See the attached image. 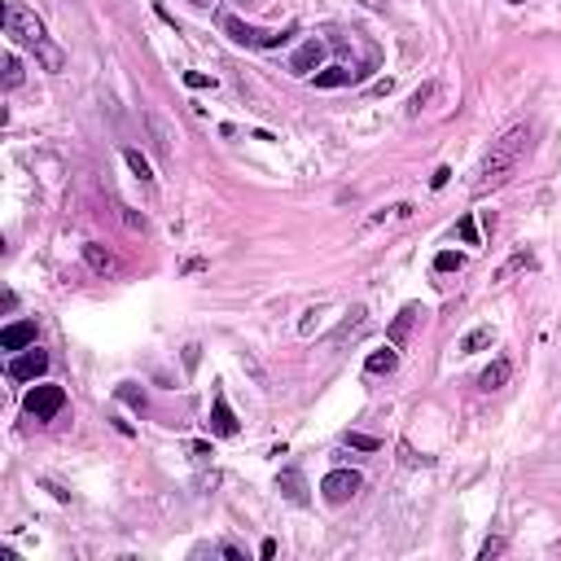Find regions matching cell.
I'll return each instance as SVG.
<instances>
[{
  "mask_svg": "<svg viewBox=\"0 0 561 561\" xmlns=\"http://www.w3.org/2000/svg\"><path fill=\"white\" fill-rule=\"evenodd\" d=\"M531 123H513L509 132H500V140H491V149L483 154V162H478V171H474V180H469V193L474 198H487L491 189H500L509 180L513 171H518V162H522V154L531 149Z\"/></svg>",
  "mask_w": 561,
  "mask_h": 561,
  "instance_id": "cell-1",
  "label": "cell"
},
{
  "mask_svg": "<svg viewBox=\"0 0 561 561\" xmlns=\"http://www.w3.org/2000/svg\"><path fill=\"white\" fill-rule=\"evenodd\" d=\"M5 31L14 35L18 44H27V49H40V44H49V35H44V22L27 14L22 5H5Z\"/></svg>",
  "mask_w": 561,
  "mask_h": 561,
  "instance_id": "cell-2",
  "label": "cell"
},
{
  "mask_svg": "<svg viewBox=\"0 0 561 561\" xmlns=\"http://www.w3.org/2000/svg\"><path fill=\"white\" fill-rule=\"evenodd\" d=\"M62 408H66V390L49 386V381H44V386H31L27 399H22V412H27L31 421H53Z\"/></svg>",
  "mask_w": 561,
  "mask_h": 561,
  "instance_id": "cell-3",
  "label": "cell"
},
{
  "mask_svg": "<svg viewBox=\"0 0 561 561\" xmlns=\"http://www.w3.org/2000/svg\"><path fill=\"white\" fill-rule=\"evenodd\" d=\"M360 487H364V478L355 469H329L325 478H320V496H325L329 505H347Z\"/></svg>",
  "mask_w": 561,
  "mask_h": 561,
  "instance_id": "cell-4",
  "label": "cell"
},
{
  "mask_svg": "<svg viewBox=\"0 0 561 561\" xmlns=\"http://www.w3.org/2000/svg\"><path fill=\"white\" fill-rule=\"evenodd\" d=\"M44 373H49V355H44L40 347H27L22 355L9 360V377H14V381H35V377H44Z\"/></svg>",
  "mask_w": 561,
  "mask_h": 561,
  "instance_id": "cell-5",
  "label": "cell"
},
{
  "mask_svg": "<svg viewBox=\"0 0 561 561\" xmlns=\"http://www.w3.org/2000/svg\"><path fill=\"white\" fill-rule=\"evenodd\" d=\"M0 347H5V351L35 347V320H14V325H5V329H0Z\"/></svg>",
  "mask_w": 561,
  "mask_h": 561,
  "instance_id": "cell-6",
  "label": "cell"
},
{
  "mask_svg": "<svg viewBox=\"0 0 561 561\" xmlns=\"http://www.w3.org/2000/svg\"><path fill=\"white\" fill-rule=\"evenodd\" d=\"M320 57H325V44H320V40H303L294 49V57H290V70H294V75H316Z\"/></svg>",
  "mask_w": 561,
  "mask_h": 561,
  "instance_id": "cell-7",
  "label": "cell"
},
{
  "mask_svg": "<svg viewBox=\"0 0 561 561\" xmlns=\"http://www.w3.org/2000/svg\"><path fill=\"white\" fill-rule=\"evenodd\" d=\"M207 425H211V434H220V438H233L237 434V416H233V408H229V399H224V395H215Z\"/></svg>",
  "mask_w": 561,
  "mask_h": 561,
  "instance_id": "cell-8",
  "label": "cell"
},
{
  "mask_svg": "<svg viewBox=\"0 0 561 561\" xmlns=\"http://www.w3.org/2000/svg\"><path fill=\"white\" fill-rule=\"evenodd\" d=\"M83 264L97 272V277H114V272H118V259H114L101 242H88V246H83Z\"/></svg>",
  "mask_w": 561,
  "mask_h": 561,
  "instance_id": "cell-9",
  "label": "cell"
},
{
  "mask_svg": "<svg viewBox=\"0 0 561 561\" xmlns=\"http://www.w3.org/2000/svg\"><path fill=\"white\" fill-rule=\"evenodd\" d=\"M531 268H535V250H527V246H522V250H513V255L505 259V264L496 268V281L505 285V281H513V277H522V272H531Z\"/></svg>",
  "mask_w": 561,
  "mask_h": 561,
  "instance_id": "cell-10",
  "label": "cell"
},
{
  "mask_svg": "<svg viewBox=\"0 0 561 561\" xmlns=\"http://www.w3.org/2000/svg\"><path fill=\"white\" fill-rule=\"evenodd\" d=\"M421 316H425V307H421V303H408L395 320H390V329H386L390 342H395V347H399V342H408V333H412V325H416Z\"/></svg>",
  "mask_w": 561,
  "mask_h": 561,
  "instance_id": "cell-11",
  "label": "cell"
},
{
  "mask_svg": "<svg viewBox=\"0 0 561 561\" xmlns=\"http://www.w3.org/2000/svg\"><path fill=\"white\" fill-rule=\"evenodd\" d=\"M220 27L229 31V40H237V44H246V49H259V40H264V31L246 27V22H242V18H233V14H220Z\"/></svg>",
  "mask_w": 561,
  "mask_h": 561,
  "instance_id": "cell-12",
  "label": "cell"
},
{
  "mask_svg": "<svg viewBox=\"0 0 561 561\" xmlns=\"http://www.w3.org/2000/svg\"><path fill=\"white\" fill-rule=\"evenodd\" d=\"M364 325H368V312H364V307H351V312H347V320H342V325L329 333V347H342L347 338H355V333H364Z\"/></svg>",
  "mask_w": 561,
  "mask_h": 561,
  "instance_id": "cell-13",
  "label": "cell"
},
{
  "mask_svg": "<svg viewBox=\"0 0 561 561\" xmlns=\"http://www.w3.org/2000/svg\"><path fill=\"white\" fill-rule=\"evenodd\" d=\"M277 487H281V496L290 500V505H307V483H303V474L298 469H281V478H277Z\"/></svg>",
  "mask_w": 561,
  "mask_h": 561,
  "instance_id": "cell-14",
  "label": "cell"
},
{
  "mask_svg": "<svg viewBox=\"0 0 561 561\" xmlns=\"http://www.w3.org/2000/svg\"><path fill=\"white\" fill-rule=\"evenodd\" d=\"M145 123H149V140H154V154L158 158H171V127L162 123L158 114H145Z\"/></svg>",
  "mask_w": 561,
  "mask_h": 561,
  "instance_id": "cell-15",
  "label": "cell"
},
{
  "mask_svg": "<svg viewBox=\"0 0 561 561\" xmlns=\"http://www.w3.org/2000/svg\"><path fill=\"white\" fill-rule=\"evenodd\" d=\"M434 97H438V79H425L421 88H416L412 97H408V105H403V114H408V118H421V110H425V105L434 101Z\"/></svg>",
  "mask_w": 561,
  "mask_h": 561,
  "instance_id": "cell-16",
  "label": "cell"
},
{
  "mask_svg": "<svg viewBox=\"0 0 561 561\" xmlns=\"http://www.w3.org/2000/svg\"><path fill=\"white\" fill-rule=\"evenodd\" d=\"M509 377H513V364H509V360H491V364L483 368L478 386H483V390H500V386H505Z\"/></svg>",
  "mask_w": 561,
  "mask_h": 561,
  "instance_id": "cell-17",
  "label": "cell"
},
{
  "mask_svg": "<svg viewBox=\"0 0 561 561\" xmlns=\"http://www.w3.org/2000/svg\"><path fill=\"white\" fill-rule=\"evenodd\" d=\"M491 338H496V333H491V325H478V329H469V333H465V338L456 342V351H461V355H474V351L491 347Z\"/></svg>",
  "mask_w": 561,
  "mask_h": 561,
  "instance_id": "cell-18",
  "label": "cell"
},
{
  "mask_svg": "<svg viewBox=\"0 0 561 561\" xmlns=\"http://www.w3.org/2000/svg\"><path fill=\"white\" fill-rule=\"evenodd\" d=\"M342 83H355V70H347V66L316 70V88H342Z\"/></svg>",
  "mask_w": 561,
  "mask_h": 561,
  "instance_id": "cell-19",
  "label": "cell"
},
{
  "mask_svg": "<svg viewBox=\"0 0 561 561\" xmlns=\"http://www.w3.org/2000/svg\"><path fill=\"white\" fill-rule=\"evenodd\" d=\"M395 364H399V351H373V355H368V360H364V368H368V373H395Z\"/></svg>",
  "mask_w": 561,
  "mask_h": 561,
  "instance_id": "cell-20",
  "label": "cell"
},
{
  "mask_svg": "<svg viewBox=\"0 0 561 561\" xmlns=\"http://www.w3.org/2000/svg\"><path fill=\"white\" fill-rule=\"evenodd\" d=\"M123 162L127 167H132V176H136V180H154V171H149V162H145V154H140V149H123Z\"/></svg>",
  "mask_w": 561,
  "mask_h": 561,
  "instance_id": "cell-21",
  "label": "cell"
},
{
  "mask_svg": "<svg viewBox=\"0 0 561 561\" xmlns=\"http://www.w3.org/2000/svg\"><path fill=\"white\" fill-rule=\"evenodd\" d=\"M434 268H438V272H461V268H465V255H456V250H443V255H434Z\"/></svg>",
  "mask_w": 561,
  "mask_h": 561,
  "instance_id": "cell-22",
  "label": "cell"
},
{
  "mask_svg": "<svg viewBox=\"0 0 561 561\" xmlns=\"http://www.w3.org/2000/svg\"><path fill=\"white\" fill-rule=\"evenodd\" d=\"M22 83V62L18 53H5V88H18Z\"/></svg>",
  "mask_w": 561,
  "mask_h": 561,
  "instance_id": "cell-23",
  "label": "cell"
},
{
  "mask_svg": "<svg viewBox=\"0 0 561 561\" xmlns=\"http://www.w3.org/2000/svg\"><path fill=\"white\" fill-rule=\"evenodd\" d=\"M456 233H461L465 246H478V224H474V215H465V220L456 224Z\"/></svg>",
  "mask_w": 561,
  "mask_h": 561,
  "instance_id": "cell-24",
  "label": "cell"
},
{
  "mask_svg": "<svg viewBox=\"0 0 561 561\" xmlns=\"http://www.w3.org/2000/svg\"><path fill=\"white\" fill-rule=\"evenodd\" d=\"M118 399H123V403H132L136 412H145V395H140V390L132 386V381H127V386H118Z\"/></svg>",
  "mask_w": 561,
  "mask_h": 561,
  "instance_id": "cell-25",
  "label": "cell"
},
{
  "mask_svg": "<svg viewBox=\"0 0 561 561\" xmlns=\"http://www.w3.org/2000/svg\"><path fill=\"white\" fill-rule=\"evenodd\" d=\"M347 443H351V447H360V452H377V447H381V438H373V434H347Z\"/></svg>",
  "mask_w": 561,
  "mask_h": 561,
  "instance_id": "cell-26",
  "label": "cell"
},
{
  "mask_svg": "<svg viewBox=\"0 0 561 561\" xmlns=\"http://www.w3.org/2000/svg\"><path fill=\"white\" fill-rule=\"evenodd\" d=\"M184 83H189V88H215V79L202 75V70H184Z\"/></svg>",
  "mask_w": 561,
  "mask_h": 561,
  "instance_id": "cell-27",
  "label": "cell"
},
{
  "mask_svg": "<svg viewBox=\"0 0 561 561\" xmlns=\"http://www.w3.org/2000/svg\"><path fill=\"white\" fill-rule=\"evenodd\" d=\"M505 548H509L505 540H487V544H483V553H478V557H483V561H491V557H500V553H505Z\"/></svg>",
  "mask_w": 561,
  "mask_h": 561,
  "instance_id": "cell-28",
  "label": "cell"
},
{
  "mask_svg": "<svg viewBox=\"0 0 561 561\" xmlns=\"http://www.w3.org/2000/svg\"><path fill=\"white\" fill-rule=\"evenodd\" d=\"M447 180H452V167H438V171H434V176H430V184H434V189H443Z\"/></svg>",
  "mask_w": 561,
  "mask_h": 561,
  "instance_id": "cell-29",
  "label": "cell"
},
{
  "mask_svg": "<svg viewBox=\"0 0 561 561\" xmlns=\"http://www.w3.org/2000/svg\"><path fill=\"white\" fill-rule=\"evenodd\" d=\"M316 329V312H307L303 320H298V333H303V338H307V333H312Z\"/></svg>",
  "mask_w": 561,
  "mask_h": 561,
  "instance_id": "cell-30",
  "label": "cell"
},
{
  "mask_svg": "<svg viewBox=\"0 0 561 561\" xmlns=\"http://www.w3.org/2000/svg\"><path fill=\"white\" fill-rule=\"evenodd\" d=\"M123 220L132 224V229H145V215H136V211H127V207H123Z\"/></svg>",
  "mask_w": 561,
  "mask_h": 561,
  "instance_id": "cell-31",
  "label": "cell"
},
{
  "mask_svg": "<svg viewBox=\"0 0 561 561\" xmlns=\"http://www.w3.org/2000/svg\"><path fill=\"white\" fill-rule=\"evenodd\" d=\"M198 351L202 347H184V368H198Z\"/></svg>",
  "mask_w": 561,
  "mask_h": 561,
  "instance_id": "cell-32",
  "label": "cell"
},
{
  "mask_svg": "<svg viewBox=\"0 0 561 561\" xmlns=\"http://www.w3.org/2000/svg\"><path fill=\"white\" fill-rule=\"evenodd\" d=\"M259 557H277V540H264V544H259Z\"/></svg>",
  "mask_w": 561,
  "mask_h": 561,
  "instance_id": "cell-33",
  "label": "cell"
},
{
  "mask_svg": "<svg viewBox=\"0 0 561 561\" xmlns=\"http://www.w3.org/2000/svg\"><path fill=\"white\" fill-rule=\"evenodd\" d=\"M189 5H198V9H207V5H211V0H189Z\"/></svg>",
  "mask_w": 561,
  "mask_h": 561,
  "instance_id": "cell-34",
  "label": "cell"
},
{
  "mask_svg": "<svg viewBox=\"0 0 561 561\" xmlns=\"http://www.w3.org/2000/svg\"><path fill=\"white\" fill-rule=\"evenodd\" d=\"M509 5H527V0H509Z\"/></svg>",
  "mask_w": 561,
  "mask_h": 561,
  "instance_id": "cell-35",
  "label": "cell"
}]
</instances>
